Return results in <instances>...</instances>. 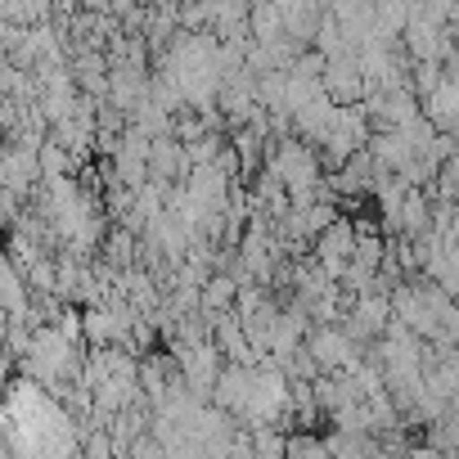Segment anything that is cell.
<instances>
[{"label": "cell", "instance_id": "6da1fadb", "mask_svg": "<svg viewBox=\"0 0 459 459\" xmlns=\"http://www.w3.org/2000/svg\"><path fill=\"white\" fill-rule=\"evenodd\" d=\"M266 171L284 185V194H289L293 203H311V198L320 194V158H316V149L302 144V140H284V144L275 149V158H271Z\"/></svg>", "mask_w": 459, "mask_h": 459}, {"label": "cell", "instance_id": "7a4b0ae2", "mask_svg": "<svg viewBox=\"0 0 459 459\" xmlns=\"http://www.w3.org/2000/svg\"><path fill=\"white\" fill-rule=\"evenodd\" d=\"M176 369H180V378L194 396H212L216 374H221L216 342H207L198 329H185V342H176Z\"/></svg>", "mask_w": 459, "mask_h": 459}, {"label": "cell", "instance_id": "3957f363", "mask_svg": "<svg viewBox=\"0 0 459 459\" xmlns=\"http://www.w3.org/2000/svg\"><path fill=\"white\" fill-rule=\"evenodd\" d=\"M351 253H356V221L333 216V221L320 230V235H316V262L325 266V275L342 280V271H347Z\"/></svg>", "mask_w": 459, "mask_h": 459}, {"label": "cell", "instance_id": "277c9868", "mask_svg": "<svg viewBox=\"0 0 459 459\" xmlns=\"http://www.w3.org/2000/svg\"><path fill=\"white\" fill-rule=\"evenodd\" d=\"M360 342L347 333V329H333V325H325L320 333H311V360L320 365V369H338V374H347L356 360H360V351H356Z\"/></svg>", "mask_w": 459, "mask_h": 459}, {"label": "cell", "instance_id": "5b68a950", "mask_svg": "<svg viewBox=\"0 0 459 459\" xmlns=\"http://www.w3.org/2000/svg\"><path fill=\"white\" fill-rule=\"evenodd\" d=\"M419 100H423V104H419V108H423V117H428L437 131H446V135H455V131H459V77H455L450 68H446V73H441V82H437L428 95H419Z\"/></svg>", "mask_w": 459, "mask_h": 459}, {"label": "cell", "instance_id": "8992f818", "mask_svg": "<svg viewBox=\"0 0 459 459\" xmlns=\"http://www.w3.org/2000/svg\"><path fill=\"white\" fill-rule=\"evenodd\" d=\"M235 298H239V280H230V275H212V280H203L198 307L216 316V311H230V307H235Z\"/></svg>", "mask_w": 459, "mask_h": 459}]
</instances>
